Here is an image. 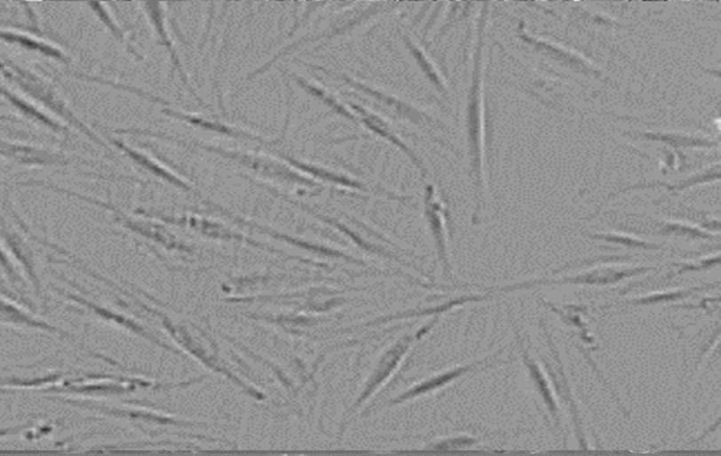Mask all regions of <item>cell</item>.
Wrapping results in <instances>:
<instances>
[{
    "mask_svg": "<svg viewBox=\"0 0 721 456\" xmlns=\"http://www.w3.org/2000/svg\"><path fill=\"white\" fill-rule=\"evenodd\" d=\"M479 13L472 52L469 88H467L465 129L467 157H469L470 179L474 195L473 224L480 221L486 208L488 180L486 165V45L488 28L489 4H483Z\"/></svg>",
    "mask_w": 721,
    "mask_h": 456,
    "instance_id": "obj_1",
    "label": "cell"
},
{
    "mask_svg": "<svg viewBox=\"0 0 721 456\" xmlns=\"http://www.w3.org/2000/svg\"><path fill=\"white\" fill-rule=\"evenodd\" d=\"M655 270L654 268H643V266L631 265V264H619V262H609V264L596 265L574 276H564L558 278H535L522 284H513L502 288L499 292H515V290L530 289L537 285H562V284H577V285H610L616 284L618 282L626 280L640 274Z\"/></svg>",
    "mask_w": 721,
    "mask_h": 456,
    "instance_id": "obj_2",
    "label": "cell"
},
{
    "mask_svg": "<svg viewBox=\"0 0 721 456\" xmlns=\"http://www.w3.org/2000/svg\"><path fill=\"white\" fill-rule=\"evenodd\" d=\"M424 213L428 223L434 250L438 256L442 273L449 278L454 277L450 252L449 212L444 197L434 184L426 185L424 195Z\"/></svg>",
    "mask_w": 721,
    "mask_h": 456,
    "instance_id": "obj_3",
    "label": "cell"
},
{
    "mask_svg": "<svg viewBox=\"0 0 721 456\" xmlns=\"http://www.w3.org/2000/svg\"><path fill=\"white\" fill-rule=\"evenodd\" d=\"M518 35L519 38L527 45L534 48L535 52L553 60L559 66L569 68L570 70L577 72V74L590 75L601 78L602 72L599 68L591 63L585 56L562 45V44L556 43L555 40L530 34L526 29V23L523 21L519 23Z\"/></svg>",
    "mask_w": 721,
    "mask_h": 456,
    "instance_id": "obj_4",
    "label": "cell"
},
{
    "mask_svg": "<svg viewBox=\"0 0 721 456\" xmlns=\"http://www.w3.org/2000/svg\"><path fill=\"white\" fill-rule=\"evenodd\" d=\"M515 334H517V340L519 349H521L523 364H525L527 373H529L530 380L533 382L535 391L541 396L543 404L547 407L555 426L561 428V407H559L558 394L554 389L553 382L550 380L549 375L543 371V366L531 356L529 350L526 348L525 340L519 336L517 329H515Z\"/></svg>",
    "mask_w": 721,
    "mask_h": 456,
    "instance_id": "obj_5",
    "label": "cell"
},
{
    "mask_svg": "<svg viewBox=\"0 0 721 456\" xmlns=\"http://www.w3.org/2000/svg\"><path fill=\"white\" fill-rule=\"evenodd\" d=\"M503 349L499 350V352L493 355V356L480 359V361H475L470 363V364L451 367V369L442 371L440 373L431 375L430 378L422 381L420 385L415 386L413 389H410L408 394L406 395V398L421 397L425 396V395L437 393V391L446 388L450 383L458 380L459 378L465 377L467 374L477 372L478 370L493 365L494 358L499 356V355L503 353Z\"/></svg>",
    "mask_w": 721,
    "mask_h": 456,
    "instance_id": "obj_6",
    "label": "cell"
},
{
    "mask_svg": "<svg viewBox=\"0 0 721 456\" xmlns=\"http://www.w3.org/2000/svg\"><path fill=\"white\" fill-rule=\"evenodd\" d=\"M406 46L408 47L409 52H412L413 58L416 60L417 66L420 67L426 80H429L431 86L439 92V95H440L442 99L449 100V84L447 82L446 76L442 74L440 68H439L438 64L434 62V60L431 58L428 52H426L420 44L414 42V40L409 37L406 39Z\"/></svg>",
    "mask_w": 721,
    "mask_h": 456,
    "instance_id": "obj_7",
    "label": "cell"
},
{
    "mask_svg": "<svg viewBox=\"0 0 721 456\" xmlns=\"http://www.w3.org/2000/svg\"><path fill=\"white\" fill-rule=\"evenodd\" d=\"M719 172H720V165L719 164H714L711 167L704 168L702 171L699 172H694L690 177V179L684 180L682 181H678V184H668L666 181H651V183L646 184H638L636 187H630L627 188L620 189L616 195H620V193H624L630 191V189H642V188H654L658 187H662L668 188V192H683L685 189L692 187H695V185L700 184H706L709 181H714L717 179H719Z\"/></svg>",
    "mask_w": 721,
    "mask_h": 456,
    "instance_id": "obj_8",
    "label": "cell"
},
{
    "mask_svg": "<svg viewBox=\"0 0 721 456\" xmlns=\"http://www.w3.org/2000/svg\"><path fill=\"white\" fill-rule=\"evenodd\" d=\"M659 234L662 236H676L687 237V239H716L718 236L717 232H711L710 229L700 228L699 225L687 223L683 220H666L663 223L659 224Z\"/></svg>",
    "mask_w": 721,
    "mask_h": 456,
    "instance_id": "obj_9",
    "label": "cell"
},
{
    "mask_svg": "<svg viewBox=\"0 0 721 456\" xmlns=\"http://www.w3.org/2000/svg\"><path fill=\"white\" fill-rule=\"evenodd\" d=\"M715 285H704L700 286V288H692V289H676V290H668V292H656L646 294V296H639L636 298H630V300H627L624 302L623 306L626 305H632V306H643V305H652V304H659V302H670V301H678L685 300V298L691 296V294L694 293L695 292H701V290L704 289H712L716 288Z\"/></svg>",
    "mask_w": 721,
    "mask_h": 456,
    "instance_id": "obj_10",
    "label": "cell"
},
{
    "mask_svg": "<svg viewBox=\"0 0 721 456\" xmlns=\"http://www.w3.org/2000/svg\"><path fill=\"white\" fill-rule=\"evenodd\" d=\"M590 239L609 242V244H622L624 247L631 249L658 250L662 244H654L640 237L630 236V234L620 232L595 233L590 234Z\"/></svg>",
    "mask_w": 721,
    "mask_h": 456,
    "instance_id": "obj_11",
    "label": "cell"
},
{
    "mask_svg": "<svg viewBox=\"0 0 721 456\" xmlns=\"http://www.w3.org/2000/svg\"><path fill=\"white\" fill-rule=\"evenodd\" d=\"M479 439L477 437H472V436L459 434L455 436H449V437H442L439 439H434V441H431L428 445H425L424 449L426 450H461V449H469V447H472L479 444Z\"/></svg>",
    "mask_w": 721,
    "mask_h": 456,
    "instance_id": "obj_12",
    "label": "cell"
},
{
    "mask_svg": "<svg viewBox=\"0 0 721 456\" xmlns=\"http://www.w3.org/2000/svg\"><path fill=\"white\" fill-rule=\"evenodd\" d=\"M719 254L700 258V260H684L679 262V264H677L679 265V269L677 270L675 276H683L684 273L693 272V270H702L714 268V266L719 264Z\"/></svg>",
    "mask_w": 721,
    "mask_h": 456,
    "instance_id": "obj_13",
    "label": "cell"
}]
</instances>
